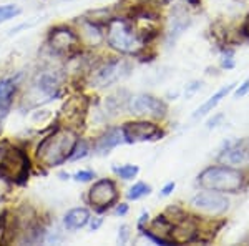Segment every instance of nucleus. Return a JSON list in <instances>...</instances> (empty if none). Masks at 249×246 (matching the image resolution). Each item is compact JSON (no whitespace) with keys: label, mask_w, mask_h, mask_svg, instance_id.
Here are the masks:
<instances>
[{"label":"nucleus","mask_w":249,"mask_h":246,"mask_svg":"<svg viewBox=\"0 0 249 246\" xmlns=\"http://www.w3.org/2000/svg\"><path fill=\"white\" fill-rule=\"evenodd\" d=\"M78 138L70 128H58L52 135L42 140L37 148V158L45 167H57L70 158Z\"/></svg>","instance_id":"nucleus-1"},{"label":"nucleus","mask_w":249,"mask_h":246,"mask_svg":"<svg viewBox=\"0 0 249 246\" xmlns=\"http://www.w3.org/2000/svg\"><path fill=\"white\" fill-rule=\"evenodd\" d=\"M244 181V173L232 167H208L198 176L199 187L219 193H238Z\"/></svg>","instance_id":"nucleus-2"},{"label":"nucleus","mask_w":249,"mask_h":246,"mask_svg":"<svg viewBox=\"0 0 249 246\" xmlns=\"http://www.w3.org/2000/svg\"><path fill=\"white\" fill-rule=\"evenodd\" d=\"M108 45L122 54H138L143 47V38L136 32L133 22L126 19H113L108 23Z\"/></svg>","instance_id":"nucleus-3"},{"label":"nucleus","mask_w":249,"mask_h":246,"mask_svg":"<svg viewBox=\"0 0 249 246\" xmlns=\"http://www.w3.org/2000/svg\"><path fill=\"white\" fill-rule=\"evenodd\" d=\"M29 173V158L25 153L12 145L0 147V176L7 180L18 181Z\"/></svg>","instance_id":"nucleus-4"},{"label":"nucleus","mask_w":249,"mask_h":246,"mask_svg":"<svg viewBox=\"0 0 249 246\" xmlns=\"http://www.w3.org/2000/svg\"><path fill=\"white\" fill-rule=\"evenodd\" d=\"M130 74V65L123 60H110L105 65L96 68L95 74L91 75V85L93 87H110L113 83L123 80Z\"/></svg>","instance_id":"nucleus-5"},{"label":"nucleus","mask_w":249,"mask_h":246,"mask_svg":"<svg viewBox=\"0 0 249 246\" xmlns=\"http://www.w3.org/2000/svg\"><path fill=\"white\" fill-rule=\"evenodd\" d=\"M191 207L199 209L208 215H223L228 208H230V200L219 191H213V189H206L191 198Z\"/></svg>","instance_id":"nucleus-6"},{"label":"nucleus","mask_w":249,"mask_h":246,"mask_svg":"<svg viewBox=\"0 0 249 246\" xmlns=\"http://www.w3.org/2000/svg\"><path fill=\"white\" fill-rule=\"evenodd\" d=\"M128 110L135 115H148L153 118H163L166 115V105L153 95L140 94L128 98Z\"/></svg>","instance_id":"nucleus-7"},{"label":"nucleus","mask_w":249,"mask_h":246,"mask_svg":"<svg viewBox=\"0 0 249 246\" xmlns=\"http://www.w3.org/2000/svg\"><path fill=\"white\" fill-rule=\"evenodd\" d=\"M123 138L128 143H138V142H151L158 140L163 135L158 125L151 122H128L122 128Z\"/></svg>","instance_id":"nucleus-8"},{"label":"nucleus","mask_w":249,"mask_h":246,"mask_svg":"<svg viewBox=\"0 0 249 246\" xmlns=\"http://www.w3.org/2000/svg\"><path fill=\"white\" fill-rule=\"evenodd\" d=\"M88 200L96 209L103 211V209L110 208L111 205L118 200V189L111 180H100L91 187Z\"/></svg>","instance_id":"nucleus-9"},{"label":"nucleus","mask_w":249,"mask_h":246,"mask_svg":"<svg viewBox=\"0 0 249 246\" xmlns=\"http://www.w3.org/2000/svg\"><path fill=\"white\" fill-rule=\"evenodd\" d=\"M50 45L60 54H70L78 45V37L68 29H57L50 37Z\"/></svg>","instance_id":"nucleus-10"},{"label":"nucleus","mask_w":249,"mask_h":246,"mask_svg":"<svg viewBox=\"0 0 249 246\" xmlns=\"http://www.w3.org/2000/svg\"><path fill=\"white\" fill-rule=\"evenodd\" d=\"M190 23H191V19H190V15L186 14L184 10L181 9H176L175 12L171 14V17H170V29H168V40H173L175 42L176 38L179 37V35L183 34L184 30L190 27Z\"/></svg>","instance_id":"nucleus-11"},{"label":"nucleus","mask_w":249,"mask_h":246,"mask_svg":"<svg viewBox=\"0 0 249 246\" xmlns=\"http://www.w3.org/2000/svg\"><path fill=\"white\" fill-rule=\"evenodd\" d=\"M123 142H124L123 132L118 130V128H111V130H108L105 135H102L98 138L95 151H96V155H107V153H110L111 148L118 147V145Z\"/></svg>","instance_id":"nucleus-12"},{"label":"nucleus","mask_w":249,"mask_h":246,"mask_svg":"<svg viewBox=\"0 0 249 246\" xmlns=\"http://www.w3.org/2000/svg\"><path fill=\"white\" fill-rule=\"evenodd\" d=\"M234 88H236V83H231V85L223 87V88H221V90L216 92V94L213 95V96H210V98H208L206 102H204V103L201 105V107H199L198 110H196L195 114H193V116H195V118H201V116L208 115V114H210V112L214 110V108L218 107V103L221 102V100L226 98V96L230 95L231 92L234 90Z\"/></svg>","instance_id":"nucleus-13"},{"label":"nucleus","mask_w":249,"mask_h":246,"mask_svg":"<svg viewBox=\"0 0 249 246\" xmlns=\"http://www.w3.org/2000/svg\"><path fill=\"white\" fill-rule=\"evenodd\" d=\"M88 220H90V211L87 208H73L65 215L63 223L68 229H78L85 227Z\"/></svg>","instance_id":"nucleus-14"},{"label":"nucleus","mask_w":249,"mask_h":246,"mask_svg":"<svg viewBox=\"0 0 249 246\" xmlns=\"http://www.w3.org/2000/svg\"><path fill=\"white\" fill-rule=\"evenodd\" d=\"M219 160L224 161V163H228V165H244L248 161L246 153H244L239 142L234 143V145H230V147H228L226 150L219 155Z\"/></svg>","instance_id":"nucleus-15"},{"label":"nucleus","mask_w":249,"mask_h":246,"mask_svg":"<svg viewBox=\"0 0 249 246\" xmlns=\"http://www.w3.org/2000/svg\"><path fill=\"white\" fill-rule=\"evenodd\" d=\"M15 92V82L10 78L2 80L0 82V108L7 110L12 103V96H14Z\"/></svg>","instance_id":"nucleus-16"},{"label":"nucleus","mask_w":249,"mask_h":246,"mask_svg":"<svg viewBox=\"0 0 249 246\" xmlns=\"http://www.w3.org/2000/svg\"><path fill=\"white\" fill-rule=\"evenodd\" d=\"M153 231L160 233V238H164V240H171V238H168V235H171V233H173V223H171L170 220H168L166 216H158L153 221ZM173 243H175V241H173Z\"/></svg>","instance_id":"nucleus-17"},{"label":"nucleus","mask_w":249,"mask_h":246,"mask_svg":"<svg viewBox=\"0 0 249 246\" xmlns=\"http://www.w3.org/2000/svg\"><path fill=\"white\" fill-rule=\"evenodd\" d=\"M38 87H40V90H42L43 94H47L50 96L58 94V82L52 75H43L42 78H40V82H38Z\"/></svg>","instance_id":"nucleus-18"},{"label":"nucleus","mask_w":249,"mask_h":246,"mask_svg":"<svg viewBox=\"0 0 249 246\" xmlns=\"http://www.w3.org/2000/svg\"><path fill=\"white\" fill-rule=\"evenodd\" d=\"M150 193H151L150 185L136 183L130 188V191H128V200H140V198H143V196L150 195Z\"/></svg>","instance_id":"nucleus-19"},{"label":"nucleus","mask_w":249,"mask_h":246,"mask_svg":"<svg viewBox=\"0 0 249 246\" xmlns=\"http://www.w3.org/2000/svg\"><path fill=\"white\" fill-rule=\"evenodd\" d=\"M85 34L88 40H90V43H93V45H96V43H100L103 40V34L100 32L98 27L91 22H85Z\"/></svg>","instance_id":"nucleus-20"},{"label":"nucleus","mask_w":249,"mask_h":246,"mask_svg":"<svg viewBox=\"0 0 249 246\" xmlns=\"http://www.w3.org/2000/svg\"><path fill=\"white\" fill-rule=\"evenodd\" d=\"M18 14H20L18 5H14V3H10V5H0V23L17 17Z\"/></svg>","instance_id":"nucleus-21"},{"label":"nucleus","mask_w":249,"mask_h":246,"mask_svg":"<svg viewBox=\"0 0 249 246\" xmlns=\"http://www.w3.org/2000/svg\"><path fill=\"white\" fill-rule=\"evenodd\" d=\"M115 173L123 180H131L138 175V167L135 165H123V167H115Z\"/></svg>","instance_id":"nucleus-22"},{"label":"nucleus","mask_w":249,"mask_h":246,"mask_svg":"<svg viewBox=\"0 0 249 246\" xmlns=\"http://www.w3.org/2000/svg\"><path fill=\"white\" fill-rule=\"evenodd\" d=\"M87 155H88V145H87V142L80 140V142H77V145H75L73 151H71V155H70V158H68V160L75 161V160L83 158V156H87Z\"/></svg>","instance_id":"nucleus-23"},{"label":"nucleus","mask_w":249,"mask_h":246,"mask_svg":"<svg viewBox=\"0 0 249 246\" xmlns=\"http://www.w3.org/2000/svg\"><path fill=\"white\" fill-rule=\"evenodd\" d=\"M224 57L221 60V65L223 68H232L234 67V58H232V50H223Z\"/></svg>","instance_id":"nucleus-24"},{"label":"nucleus","mask_w":249,"mask_h":246,"mask_svg":"<svg viewBox=\"0 0 249 246\" xmlns=\"http://www.w3.org/2000/svg\"><path fill=\"white\" fill-rule=\"evenodd\" d=\"M128 225H122L118 229V243L120 245H124L128 241V236H130V231H128Z\"/></svg>","instance_id":"nucleus-25"},{"label":"nucleus","mask_w":249,"mask_h":246,"mask_svg":"<svg viewBox=\"0 0 249 246\" xmlns=\"http://www.w3.org/2000/svg\"><path fill=\"white\" fill-rule=\"evenodd\" d=\"M95 176V173H91L90 170H85V171H78V173H75V176L73 178L77 180V181H90L91 178Z\"/></svg>","instance_id":"nucleus-26"},{"label":"nucleus","mask_w":249,"mask_h":246,"mask_svg":"<svg viewBox=\"0 0 249 246\" xmlns=\"http://www.w3.org/2000/svg\"><path fill=\"white\" fill-rule=\"evenodd\" d=\"M248 92H249V78L244 80V82L241 83L238 90L234 92V96H236V98H241V96H244V95L248 94Z\"/></svg>","instance_id":"nucleus-27"},{"label":"nucleus","mask_w":249,"mask_h":246,"mask_svg":"<svg viewBox=\"0 0 249 246\" xmlns=\"http://www.w3.org/2000/svg\"><path fill=\"white\" fill-rule=\"evenodd\" d=\"M203 87V82H193L191 85H190V88H188V92H186V95L190 96L191 94H195L196 90H199V88Z\"/></svg>","instance_id":"nucleus-28"},{"label":"nucleus","mask_w":249,"mask_h":246,"mask_svg":"<svg viewBox=\"0 0 249 246\" xmlns=\"http://www.w3.org/2000/svg\"><path fill=\"white\" fill-rule=\"evenodd\" d=\"M239 145L243 147L244 153H246V158H248V161H249V136H248V138L239 140Z\"/></svg>","instance_id":"nucleus-29"},{"label":"nucleus","mask_w":249,"mask_h":246,"mask_svg":"<svg viewBox=\"0 0 249 246\" xmlns=\"http://www.w3.org/2000/svg\"><path fill=\"white\" fill-rule=\"evenodd\" d=\"M175 187H176L175 181H171V183H168L166 187H164V188L161 189V196H168V195H170V193L173 191V189H175Z\"/></svg>","instance_id":"nucleus-30"},{"label":"nucleus","mask_w":249,"mask_h":246,"mask_svg":"<svg viewBox=\"0 0 249 246\" xmlns=\"http://www.w3.org/2000/svg\"><path fill=\"white\" fill-rule=\"evenodd\" d=\"M223 120V115H218V116H214V118H211L210 122H208V128H214V127H218V122H221Z\"/></svg>","instance_id":"nucleus-31"},{"label":"nucleus","mask_w":249,"mask_h":246,"mask_svg":"<svg viewBox=\"0 0 249 246\" xmlns=\"http://www.w3.org/2000/svg\"><path fill=\"white\" fill-rule=\"evenodd\" d=\"M243 34L246 35V37L249 38V12L246 15V20H244V25H243Z\"/></svg>","instance_id":"nucleus-32"},{"label":"nucleus","mask_w":249,"mask_h":246,"mask_svg":"<svg viewBox=\"0 0 249 246\" xmlns=\"http://www.w3.org/2000/svg\"><path fill=\"white\" fill-rule=\"evenodd\" d=\"M144 223H148V213H142V216H140V220H138V227L143 228Z\"/></svg>","instance_id":"nucleus-33"},{"label":"nucleus","mask_w":249,"mask_h":246,"mask_svg":"<svg viewBox=\"0 0 249 246\" xmlns=\"http://www.w3.org/2000/svg\"><path fill=\"white\" fill-rule=\"evenodd\" d=\"M126 211H128V207H126V205H120V207L116 208V213H118V215H124Z\"/></svg>","instance_id":"nucleus-34"},{"label":"nucleus","mask_w":249,"mask_h":246,"mask_svg":"<svg viewBox=\"0 0 249 246\" xmlns=\"http://www.w3.org/2000/svg\"><path fill=\"white\" fill-rule=\"evenodd\" d=\"M100 225H102V218H96L95 221H91V229H96Z\"/></svg>","instance_id":"nucleus-35"},{"label":"nucleus","mask_w":249,"mask_h":246,"mask_svg":"<svg viewBox=\"0 0 249 246\" xmlns=\"http://www.w3.org/2000/svg\"><path fill=\"white\" fill-rule=\"evenodd\" d=\"M0 112H3V108H0ZM2 116L3 114H0V128H2Z\"/></svg>","instance_id":"nucleus-36"}]
</instances>
